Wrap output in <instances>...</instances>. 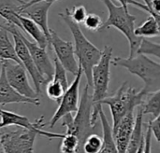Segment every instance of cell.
<instances>
[{
    "label": "cell",
    "mask_w": 160,
    "mask_h": 153,
    "mask_svg": "<svg viewBox=\"0 0 160 153\" xmlns=\"http://www.w3.org/2000/svg\"><path fill=\"white\" fill-rule=\"evenodd\" d=\"M148 93L142 88L137 91L134 87L124 82L120 88L109 97L102 101V105H107L110 108L112 126H115L126 115L134 112L137 107H142Z\"/></svg>",
    "instance_id": "5"
},
{
    "label": "cell",
    "mask_w": 160,
    "mask_h": 153,
    "mask_svg": "<svg viewBox=\"0 0 160 153\" xmlns=\"http://www.w3.org/2000/svg\"><path fill=\"white\" fill-rule=\"evenodd\" d=\"M66 91L67 90L65 87L54 79H52L46 85V94L51 100H53L57 103L60 102Z\"/></svg>",
    "instance_id": "24"
},
{
    "label": "cell",
    "mask_w": 160,
    "mask_h": 153,
    "mask_svg": "<svg viewBox=\"0 0 160 153\" xmlns=\"http://www.w3.org/2000/svg\"><path fill=\"white\" fill-rule=\"evenodd\" d=\"M152 131L150 127L147 125L145 136H144V140H145V149H144V153H152Z\"/></svg>",
    "instance_id": "33"
},
{
    "label": "cell",
    "mask_w": 160,
    "mask_h": 153,
    "mask_svg": "<svg viewBox=\"0 0 160 153\" xmlns=\"http://www.w3.org/2000/svg\"><path fill=\"white\" fill-rule=\"evenodd\" d=\"M18 6H15L11 0H0V17H2L6 22L14 24L22 29L18 20Z\"/></svg>",
    "instance_id": "20"
},
{
    "label": "cell",
    "mask_w": 160,
    "mask_h": 153,
    "mask_svg": "<svg viewBox=\"0 0 160 153\" xmlns=\"http://www.w3.org/2000/svg\"><path fill=\"white\" fill-rule=\"evenodd\" d=\"M112 65L126 68L131 74L139 77L144 83L146 93H154L160 89V64L153 61L147 55L137 53L135 56L112 58Z\"/></svg>",
    "instance_id": "2"
},
{
    "label": "cell",
    "mask_w": 160,
    "mask_h": 153,
    "mask_svg": "<svg viewBox=\"0 0 160 153\" xmlns=\"http://www.w3.org/2000/svg\"><path fill=\"white\" fill-rule=\"evenodd\" d=\"M54 73H53V77L52 79L60 82L66 90H68L69 84L68 81V77H67V70L64 68V66L60 64V62L57 60V58H54Z\"/></svg>",
    "instance_id": "27"
},
{
    "label": "cell",
    "mask_w": 160,
    "mask_h": 153,
    "mask_svg": "<svg viewBox=\"0 0 160 153\" xmlns=\"http://www.w3.org/2000/svg\"><path fill=\"white\" fill-rule=\"evenodd\" d=\"M144 149H145V140L143 139L142 142V144H141V146H140V148L138 149V151H137L136 153H144Z\"/></svg>",
    "instance_id": "35"
},
{
    "label": "cell",
    "mask_w": 160,
    "mask_h": 153,
    "mask_svg": "<svg viewBox=\"0 0 160 153\" xmlns=\"http://www.w3.org/2000/svg\"><path fill=\"white\" fill-rule=\"evenodd\" d=\"M60 151L61 153H83L78 137L68 134H65L62 138Z\"/></svg>",
    "instance_id": "23"
},
{
    "label": "cell",
    "mask_w": 160,
    "mask_h": 153,
    "mask_svg": "<svg viewBox=\"0 0 160 153\" xmlns=\"http://www.w3.org/2000/svg\"><path fill=\"white\" fill-rule=\"evenodd\" d=\"M112 62V48L105 46L102 50V56L92 71V123L96 126L99 120V110L102 108V101L107 97L110 79L111 65Z\"/></svg>",
    "instance_id": "4"
},
{
    "label": "cell",
    "mask_w": 160,
    "mask_h": 153,
    "mask_svg": "<svg viewBox=\"0 0 160 153\" xmlns=\"http://www.w3.org/2000/svg\"><path fill=\"white\" fill-rule=\"evenodd\" d=\"M51 38L49 45H51L54 50L57 60L64 66L67 72L76 76L79 72L80 65L76 60L74 45L70 41L62 39L55 31L51 29Z\"/></svg>",
    "instance_id": "11"
},
{
    "label": "cell",
    "mask_w": 160,
    "mask_h": 153,
    "mask_svg": "<svg viewBox=\"0 0 160 153\" xmlns=\"http://www.w3.org/2000/svg\"><path fill=\"white\" fill-rule=\"evenodd\" d=\"M7 104H31L34 106H39L40 100L38 98L37 99H31L24 97L18 93L8 83L7 77H6V71L5 67L1 65V71H0V106L7 105Z\"/></svg>",
    "instance_id": "14"
},
{
    "label": "cell",
    "mask_w": 160,
    "mask_h": 153,
    "mask_svg": "<svg viewBox=\"0 0 160 153\" xmlns=\"http://www.w3.org/2000/svg\"><path fill=\"white\" fill-rule=\"evenodd\" d=\"M1 63L2 65L5 67L6 77L9 85L18 93L31 99L38 98V94L37 93L36 90L33 89V87L29 83L26 74L27 72L22 65L12 61H5Z\"/></svg>",
    "instance_id": "10"
},
{
    "label": "cell",
    "mask_w": 160,
    "mask_h": 153,
    "mask_svg": "<svg viewBox=\"0 0 160 153\" xmlns=\"http://www.w3.org/2000/svg\"><path fill=\"white\" fill-rule=\"evenodd\" d=\"M148 126L150 127L154 137L158 143H160V114L158 117L154 118V120H151L149 122Z\"/></svg>",
    "instance_id": "30"
},
{
    "label": "cell",
    "mask_w": 160,
    "mask_h": 153,
    "mask_svg": "<svg viewBox=\"0 0 160 153\" xmlns=\"http://www.w3.org/2000/svg\"><path fill=\"white\" fill-rule=\"evenodd\" d=\"M20 3V6H18V12L20 14V12L27 7H29L30 6L37 4V3H40V2H46V3H50L52 4L58 0H28V1H22V0H17Z\"/></svg>",
    "instance_id": "32"
},
{
    "label": "cell",
    "mask_w": 160,
    "mask_h": 153,
    "mask_svg": "<svg viewBox=\"0 0 160 153\" xmlns=\"http://www.w3.org/2000/svg\"><path fill=\"white\" fill-rule=\"evenodd\" d=\"M135 113L126 115L115 126H112V136L119 153H127L130 136L135 124Z\"/></svg>",
    "instance_id": "13"
},
{
    "label": "cell",
    "mask_w": 160,
    "mask_h": 153,
    "mask_svg": "<svg viewBox=\"0 0 160 153\" xmlns=\"http://www.w3.org/2000/svg\"><path fill=\"white\" fill-rule=\"evenodd\" d=\"M12 61L22 65L15 50V47L9 39L8 32L0 24V62Z\"/></svg>",
    "instance_id": "19"
},
{
    "label": "cell",
    "mask_w": 160,
    "mask_h": 153,
    "mask_svg": "<svg viewBox=\"0 0 160 153\" xmlns=\"http://www.w3.org/2000/svg\"><path fill=\"white\" fill-rule=\"evenodd\" d=\"M0 117H1L0 129L8 127V126H17L20 128L37 132L38 136L47 137L49 139H58V138L62 139L65 136V134H55V133L42 130V126L45 125L43 117H40L35 122H32L25 116L19 115L17 113L2 109L1 108H0Z\"/></svg>",
    "instance_id": "8"
},
{
    "label": "cell",
    "mask_w": 160,
    "mask_h": 153,
    "mask_svg": "<svg viewBox=\"0 0 160 153\" xmlns=\"http://www.w3.org/2000/svg\"><path fill=\"white\" fill-rule=\"evenodd\" d=\"M18 20L21 23L22 31L29 35L39 47L46 49L47 46L49 45V40L46 37L43 31L40 29V27L37 23H35L32 20L22 15L18 14Z\"/></svg>",
    "instance_id": "16"
},
{
    "label": "cell",
    "mask_w": 160,
    "mask_h": 153,
    "mask_svg": "<svg viewBox=\"0 0 160 153\" xmlns=\"http://www.w3.org/2000/svg\"><path fill=\"white\" fill-rule=\"evenodd\" d=\"M108 8L109 16L103 22L101 30L108 29L110 27H115L119 30L128 40L129 43V57L135 56L141 47L143 38L135 35V21L136 16L129 13L123 6L115 5L112 0H100Z\"/></svg>",
    "instance_id": "3"
},
{
    "label": "cell",
    "mask_w": 160,
    "mask_h": 153,
    "mask_svg": "<svg viewBox=\"0 0 160 153\" xmlns=\"http://www.w3.org/2000/svg\"><path fill=\"white\" fill-rule=\"evenodd\" d=\"M59 17L65 22L69 28L73 39L75 55L78 58V63L82 73L86 78L87 84L92 87V71L94 66L98 63L102 56V50L97 48L88 38L84 36L78 23L72 21L67 11L59 13Z\"/></svg>",
    "instance_id": "1"
},
{
    "label": "cell",
    "mask_w": 160,
    "mask_h": 153,
    "mask_svg": "<svg viewBox=\"0 0 160 153\" xmlns=\"http://www.w3.org/2000/svg\"><path fill=\"white\" fill-rule=\"evenodd\" d=\"M51 6L52 4L50 3L40 2V3L32 5L29 7L20 12V15L29 18L40 27V29L43 31L46 37L48 38L49 42L51 38V33H50L51 29L49 28V25H48V12H49Z\"/></svg>",
    "instance_id": "15"
},
{
    "label": "cell",
    "mask_w": 160,
    "mask_h": 153,
    "mask_svg": "<svg viewBox=\"0 0 160 153\" xmlns=\"http://www.w3.org/2000/svg\"><path fill=\"white\" fill-rule=\"evenodd\" d=\"M143 112L140 108L136 117H135V124L130 136L129 144L127 150V153H136L140 148L142 140L144 139L145 133L143 132Z\"/></svg>",
    "instance_id": "18"
},
{
    "label": "cell",
    "mask_w": 160,
    "mask_h": 153,
    "mask_svg": "<svg viewBox=\"0 0 160 153\" xmlns=\"http://www.w3.org/2000/svg\"><path fill=\"white\" fill-rule=\"evenodd\" d=\"M148 8H149V7H148ZM148 13H150V15H152V16L155 18V20L157 21V23H158V31H159V35H160V14H158V13L154 12L151 8H149Z\"/></svg>",
    "instance_id": "34"
},
{
    "label": "cell",
    "mask_w": 160,
    "mask_h": 153,
    "mask_svg": "<svg viewBox=\"0 0 160 153\" xmlns=\"http://www.w3.org/2000/svg\"><path fill=\"white\" fill-rule=\"evenodd\" d=\"M22 38L25 43L38 72L44 79H46L48 81H51L54 73V65H52V61L50 60L46 49L39 47L36 42L29 41L22 33Z\"/></svg>",
    "instance_id": "12"
},
{
    "label": "cell",
    "mask_w": 160,
    "mask_h": 153,
    "mask_svg": "<svg viewBox=\"0 0 160 153\" xmlns=\"http://www.w3.org/2000/svg\"><path fill=\"white\" fill-rule=\"evenodd\" d=\"M143 114H150L154 118L160 114V89L147 94L143 105L141 107Z\"/></svg>",
    "instance_id": "21"
},
{
    "label": "cell",
    "mask_w": 160,
    "mask_h": 153,
    "mask_svg": "<svg viewBox=\"0 0 160 153\" xmlns=\"http://www.w3.org/2000/svg\"><path fill=\"white\" fill-rule=\"evenodd\" d=\"M66 11L68 12V14L69 15V17L72 19L73 22H75L76 23H81L83 22L84 20L87 17V10L85 8L84 6L80 5V6H75L72 8H67Z\"/></svg>",
    "instance_id": "28"
},
{
    "label": "cell",
    "mask_w": 160,
    "mask_h": 153,
    "mask_svg": "<svg viewBox=\"0 0 160 153\" xmlns=\"http://www.w3.org/2000/svg\"><path fill=\"white\" fill-rule=\"evenodd\" d=\"M83 24H84L85 28L88 29L89 31L97 32V31L101 30L103 22L98 15H97L95 13H90L87 15L86 19L84 20Z\"/></svg>",
    "instance_id": "29"
},
{
    "label": "cell",
    "mask_w": 160,
    "mask_h": 153,
    "mask_svg": "<svg viewBox=\"0 0 160 153\" xmlns=\"http://www.w3.org/2000/svg\"><path fill=\"white\" fill-rule=\"evenodd\" d=\"M118 1L120 2L121 6H123L128 10L129 6H133V7H140V8H142V10H144L146 12L149 11V8L145 4L141 3V2H139L137 0H118Z\"/></svg>",
    "instance_id": "31"
},
{
    "label": "cell",
    "mask_w": 160,
    "mask_h": 153,
    "mask_svg": "<svg viewBox=\"0 0 160 153\" xmlns=\"http://www.w3.org/2000/svg\"><path fill=\"white\" fill-rule=\"evenodd\" d=\"M102 143H103L102 137L93 133L86 138L83 144V148H82L83 153H99L102 147Z\"/></svg>",
    "instance_id": "25"
},
{
    "label": "cell",
    "mask_w": 160,
    "mask_h": 153,
    "mask_svg": "<svg viewBox=\"0 0 160 153\" xmlns=\"http://www.w3.org/2000/svg\"><path fill=\"white\" fill-rule=\"evenodd\" d=\"M0 24L9 34H11L13 40H14V47H15L16 54L22 64V65L24 67L26 72L31 77L32 81L35 86V90H36L37 93L39 95L42 93L43 86L47 85V83L49 81L46 79H44L41 76V74L38 72V70L31 57V54H30L25 43L23 42L22 38L21 29L19 27H17L16 25L10 24L8 22H4V23H0Z\"/></svg>",
    "instance_id": "7"
},
{
    "label": "cell",
    "mask_w": 160,
    "mask_h": 153,
    "mask_svg": "<svg viewBox=\"0 0 160 153\" xmlns=\"http://www.w3.org/2000/svg\"><path fill=\"white\" fill-rule=\"evenodd\" d=\"M0 151H1V146H0Z\"/></svg>",
    "instance_id": "37"
},
{
    "label": "cell",
    "mask_w": 160,
    "mask_h": 153,
    "mask_svg": "<svg viewBox=\"0 0 160 153\" xmlns=\"http://www.w3.org/2000/svg\"><path fill=\"white\" fill-rule=\"evenodd\" d=\"M135 35L142 38L155 37L159 36L158 26L155 18L152 15H150L142 24L135 28Z\"/></svg>",
    "instance_id": "22"
},
{
    "label": "cell",
    "mask_w": 160,
    "mask_h": 153,
    "mask_svg": "<svg viewBox=\"0 0 160 153\" xmlns=\"http://www.w3.org/2000/svg\"><path fill=\"white\" fill-rule=\"evenodd\" d=\"M90 86L88 84L82 90L80 105L76 115L68 114L63 118L62 126L67 128L66 134L73 135L78 137L82 148L86 138L93 134L95 126L92 123V94L89 92Z\"/></svg>",
    "instance_id": "6"
},
{
    "label": "cell",
    "mask_w": 160,
    "mask_h": 153,
    "mask_svg": "<svg viewBox=\"0 0 160 153\" xmlns=\"http://www.w3.org/2000/svg\"><path fill=\"white\" fill-rule=\"evenodd\" d=\"M82 69L80 66L78 74L75 76L74 80L72 83L68 86V90L65 92L62 99L59 102V106L54 112L53 116L52 117L51 121L49 122L50 128H52L55 126V124L62 120L65 116L72 113H76L79 108L80 105V97H79V89L80 84L82 77Z\"/></svg>",
    "instance_id": "9"
},
{
    "label": "cell",
    "mask_w": 160,
    "mask_h": 153,
    "mask_svg": "<svg viewBox=\"0 0 160 153\" xmlns=\"http://www.w3.org/2000/svg\"><path fill=\"white\" fill-rule=\"evenodd\" d=\"M99 121L103 134V143L99 153H119L112 136V127L110 125L103 108L99 110Z\"/></svg>",
    "instance_id": "17"
},
{
    "label": "cell",
    "mask_w": 160,
    "mask_h": 153,
    "mask_svg": "<svg viewBox=\"0 0 160 153\" xmlns=\"http://www.w3.org/2000/svg\"><path fill=\"white\" fill-rule=\"evenodd\" d=\"M138 53H142L144 55H152L160 60V44L143 38L141 47L138 50Z\"/></svg>",
    "instance_id": "26"
},
{
    "label": "cell",
    "mask_w": 160,
    "mask_h": 153,
    "mask_svg": "<svg viewBox=\"0 0 160 153\" xmlns=\"http://www.w3.org/2000/svg\"><path fill=\"white\" fill-rule=\"evenodd\" d=\"M21 153H34V148L28 149V150H26L25 151H23V152H21Z\"/></svg>",
    "instance_id": "36"
}]
</instances>
